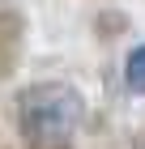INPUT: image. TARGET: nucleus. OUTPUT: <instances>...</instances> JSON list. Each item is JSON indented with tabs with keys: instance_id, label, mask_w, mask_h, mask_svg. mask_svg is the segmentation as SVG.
<instances>
[{
	"instance_id": "f257e3e1",
	"label": "nucleus",
	"mask_w": 145,
	"mask_h": 149,
	"mask_svg": "<svg viewBox=\"0 0 145 149\" xmlns=\"http://www.w3.org/2000/svg\"><path fill=\"white\" fill-rule=\"evenodd\" d=\"M85 102L64 81H39L17 94V132L30 149H68Z\"/></svg>"
},
{
	"instance_id": "f03ea898",
	"label": "nucleus",
	"mask_w": 145,
	"mask_h": 149,
	"mask_svg": "<svg viewBox=\"0 0 145 149\" xmlns=\"http://www.w3.org/2000/svg\"><path fill=\"white\" fill-rule=\"evenodd\" d=\"M26 26L13 9H0V77H9L13 64H17V51H22Z\"/></svg>"
},
{
	"instance_id": "7ed1b4c3",
	"label": "nucleus",
	"mask_w": 145,
	"mask_h": 149,
	"mask_svg": "<svg viewBox=\"0 0 145 149\" xmlns=\"http://www.w3.org/2000/svg\"><path fill=\"white\" fill-rule=\"evenodd\" d=\"M124 85H132V90H145V43L128 51L124 60Z\"/></svg>"
}]
</instances>
